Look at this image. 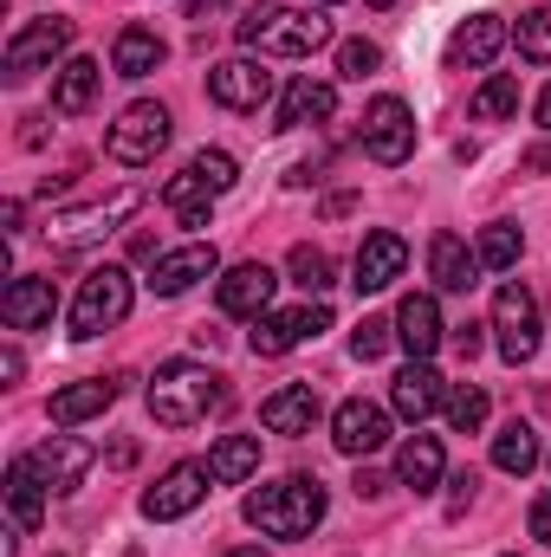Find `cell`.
<instances>
[{
    "label": "cell",
    "instance_id": "52a82bcc",
    "mask_svg": "<svg viewBox=\"0 0 551 557\" xmlns=\"http://www.w3.org/2000/svg\"><path fill=\"white\" fill-rule=\"evenodd\" d=\"M162 143H169V111H162L156 98H137V104H124V117L111 124L105 156H111V162H124V169H143V162H156V156H162Z\"/></svg>",
    "mask_w": 551,
    "mask_h": 557
},
{
    "label": "cell",
    "instance_id": "44dd1931",
    "mask_svg": "<svg viewBox=\"0 0 551 557\" xmlns=\"http://www.w3.org/2000/svg\"><path fill=\"white\" fill-rule=\"evenodd\" d=\"M441 403H448V383H441L428 363H415L409 357V363L396 370V383H390V409H396L403 421H428Z\"/></svg>",
    "mask_w": 551,
    "mask_h": 557
},
{
    "label": "cell",
    "instance_id": "ac0fdd59",
    "mask_svg": "<svg viewBox=\"0 0 551 557\" xmlns=\"http://www.w3.org/2000/svg\"><path fill=\"white\" fill-rule=\"evenodd\" d=\"M441 337H448V324H441L434 292H409V298L396 305V344L409 350L415 363H428V357L441 350Z\"/></svg>",
    "mask_w": 551,
    "mask_h": 557
},
{
    "label": "cell",
    "instance_id": "7dc6e473",
    "mask_svg": "<svg viewBox=\"0 0 551 557\" xmlns=\"http://www.w3.org/2000/svg\"><path fill=\"white\" fill-rule=\"evenodd\" d=\"M351 208H357V195H325V214H331V221H338V214H351Z\"/></svg>",
    "mask_w": 551,
    "mask_h": 557
},
{
    "label": "cell",
    "instance_id": "1f68e13d",
    "mask_svg": "<svg viewBox=\"0 0 551 557\" xmlns=\"http://www.w3.org/2000/svg\"><path fill=\"white\" fill-rule=\"evenodd\" d=\"M519 111V78L513 72H493L480 91H474V124H506Z\"/></svg>",
    "mask_w": 551,
    "mask_h": 557
},
{
    "label": "cell",
    "instance_id": "3957f363",
    "mask_svg": "<svg viewBox=\"0 0 551 557\" xmlns=\"http://www.w3.org/2000/svg\"><path fill=\"white\" fill-rule=\"evenodd\" d=\"M241 512L260 539H311L318 519H325V486L311 473H292V480H273V486H254Z\"/></svg>",
    "mask_w": 551,
    "mask_h": 557
},
{
    "label": "cell",
    "instance_id": "7c38bea8",
    "mask_svg": "<svg viewBox=\"0 0 551 557\" xmlns=\"http://www.w3.org/2000/svg\"><path fill=\"white\" fill-rule=\"evenodd\" d=\"M208 467H195V460H175L149 493H143V519H156V525H169V519H188L201 499H208Z\"/></svg>",
    "mask_w": 551,
    "mask_h": 557
},
{
    "label": "cell",
    "instance_id": "9a60e30c",
    "mask_svg": "<svg viewBox=\"0 0 551 557\" xmlns=\"http://www.w3.org/2000/svg\"><path fill=\"white\" fill-rule=\"evenodd\" d=\"M215 273H221L215 240H195V247H175V253H162V260H156L149 292H156V298H182V292H195L201 278H215Z\"/></svg>",
    "mask_w": 551,
    "mask_h": 557
},
{
    "label": "cell",
    "instance_id": "8fae6325",
    "mask_svg": "<svg viewBox=\"0 0 551 557\" xmlns=\"http://www.w3.org/2000/svg\"><path fill=\"white\" fill-rule=\"evenodd\" d=\"M26 460H33V473L46 480V493H78L85 473L98 467V447L78 441V434H52V441H39Z\"/></svg>",
    "mask_w": 551,
    "mask_h": 557
},
{
    "label": "cell",
    "instance_id": "4fadbf2b",
    "mask_svg": "<svg viewBox=\"0 0 551 557\" xmlns=\"http://www.w3.org/2000/svg\"><path fill=\"white\" fill-rule=\"evenodd\" d=\"M318 331H331V311L325 305H292V311H267V318H254V357H285V350H298L305 337H318Z\"/></svg>",
    "mask_w": 551,
    "mask_h": 557
},
{
    "label": "cell",
    "instance_id": "d6986e66",
    "mask_svg": "<svg viewBox=\"0 0 551 557\" xmlns=\"http://www.w3.org/2000/svg\"><path fill=\"white\" fill-rule=\"evenodd\" d=\"M52 311H59V292H52V278L20 273L7 292H0V318H7L13 331H46V324H52Z\"/></svg>",
    "mask_w": 551,
    "mask_h": 557
},
{
    "label": "cell",
    "instance_id": "f6af8a7d",
    "mask_svg": "<svg viewBox=\"0 0 551 557\" xmlns=\"http://www.w3.org/2000/svg\"><path fill=\"white\" fill-rule=\"evenodd\" d=\"M383 486H390V480H383V473H370V467H357V493H364V499H377V493H383Z\"/></svg>",
    "mask_w": 551,
    "mask_h": 557
},
{
    "label": "cell",
    "instance_id": "f1b7e54d",
    "mask_svg": "<svg viewBox=\"0 0 551 557\" xmlns=\"http://www.w3.org/2000/svg\"><path fill=\"white\" fill-rule=\"evenodd\" d=\"M7 512H13V525H20V532H33V525L46 519V480L33 473V460H26V454L7 467Z\"/></svg>",
    "mask_w": 551,
    "mask_h": 557
},
{
    "label": "cell",
    "instance_id": "83f0119b",
    "mask_svg": "<svg viewBox=\"0 0 551 557\" xmlns=\"http://www.w3.org/2000/svg\"><path fill=\"white\" fill-rule=\"evenodd\" d=\"M208 473H215V486L254 480V473H260V434H221V441L208 447Z\"/></svg>",
    "mask_w": 551,
    "mask_h": 557
},
{
    "label": "cell",
    "instance_id": "4316f807",
    "mask_svg": "<svg viewBox=\"0 0 551 557\" xmlns=\"http://www.w3.org/2000/svg\"><path fill=\"white\" fill-rule=\"evenodd\" d=\"M441 473H448V454H441V441H434V434H409V441L396 447V480H403V486L434 493V486H441Z\"/></svg>",
    "mask_w": 551,
    "mask_h": 557
},
{
    "label": "cell",
    "instance_id": "6da1fadb",
    "mask_svg": "<svg viewBox=\"0 0 551 557\" xmlns=\"http://www.w3.org/2000/svg\"><path fill=\"white\" fill-rule=\"evenodd\" d=\"M234 33H241V46L260 52V59H311V52L331 46V20H325L318 7H285V0L247 7V20H241Z\"/></svg>",
    "mask_w": 551,
    "mask_h": 557
},
{
    "label": "cell",
    "instance_id": "2e32d148",
    "mask_svg": "<svg viewBox=\"0 0 551 557\" xmlns=\"http://www.w3.org/2000/svg\"><path fill=\"white\" fill-rule=\"evenodd\" d=\"M409 267V240L403 234H364L357 260H351V285L357 292H390Z\"/></svg>",
    "mask_w": 551,
    "mask_h": 557
},
{
    "label": "cell",
    "instance_id": "e0dca14e",
    "mask_svg": "<svg viewBox=\"0 0 551 557\" xmlns=\"http://www.w3.org/2000/svg\"><path fill=\"white\" fill-rule=\"evenodd\" d=\"M331 441H338V454L364 460V454H377V447L390 441V416H383L377 403L351 396V403H338V416H331Z\"/></svg>",
    "mask_w": 551,
    "mask_h": 557
},
{
    "label": "cell",
    "instance_id": "ba28073f",
    "mask_svg": "<svg viewBox=\"0 0 551 557\" xmlns=\"http://www.w3.org/2000/svg\"><path fill=\"white\" fill-rule=\"evenodd\" d=\"M493 331H500V357L506 363H532L539 357V298L519 285V278H506L500 292H493Z\"/></svg>",
    "mask_w": 551,
    "mask_h": 557
},
{
    "label": "cell",
    "instance_id": "d6a6232c",
    "mask_svg": "<svg viewBox=\"0 0 551 557\" xmlns=\"http://www.w3.org/2000/svg\"><path fill=\"white\" fill-rule=\"evenodd\" d=\"M441 409H448V428H454V434H480V428H487V389H480V383H454Z\"/></svg>",
    "mask_w": 551,
    "mask_h": 557
},
{
    "label": "cell",
    "instance_id": "f907efd6",
    "mask_svg": "<svg viewBox=\"0 0 551 557\" xmlns=\"http://www.w3.org/2000/svg\"><path fill=\"white\" fill-rule=\"evenodd\" d=\"M539 124L551 131V85H546V98H539Z\"/></svg>",
    "mask_w": 551,
    "mask_h": 557
},
{
    "label": "cell",
    "instance_id": "60d3db41",
    "mask_svg": "<svg viewBox=\"0 0 551 557\" xmlns=\"http://www.w3.org/2000/svg\"><path fill=\"white\" fill-rule=\"evenodd\" d=\"M526 525H532V539H539V545H551V493H539V499H532Z\"/></svg>",
    "mask_w": 551,
    "mask_h": 557
},
{
    "label": "cell",
    "instance_id": "681fc988",
    "mask_svg": "<svg viewBox=\"0 0 551 557\" xmlns=\"http://www.w3.org/2000/svg\"><path fill=\"white\" fill-rule=\"evenodd\" d=\"M215 7H228V0H188V20H208Z\"/></svg>",
    "mask_w": 551,
    "mask_h": 557
},
{
    "label": "cell",
    "instance_id": "db71d44e",
    "mask_svg": "<svg viewBox=\"0 0 551 557\" xmlns=\"http://www.w3.org/2000/svg\"><path fill=\"white\" fill-rule=\"evenodd\" d=\"M124 557H143V552H124Z\"/></svg>",
    "mask_w": 551,
    "mask_h": 557
},
{
    "label": "cell",
    "instance_id": "11a10c76",
    "mask_svg": "<svg viewBox=\"0 0 551 557\" xmlns=\"http://www.w3.org/2000/svg\"><path fill=\"white\" fill-rule=\"evenodd\" d=\"M325 7H338V0H325Z\"/></svg>",
    "mask_w": 551,
    "mask_h": 557
},
{
    "label": "cell",
    "instance_id": "e575fe53",
    "mask_svg": "<svg viewBox=\"0 0 551 557\" xmlns=\"http://www.w3.org/2000/svg\"><path fill=\"white\" fill-rule=\"evenodd\" d=\"M188 169H195V175H201L215 195H228V188L241 182V162H234L228 149H195V156H188Z\"/></svg>",
    "mask_w": 551,
    "mask_h": 557
},
{
    "label": "cell",
    "instance_id": "8d00e7d4",
    "mask_svg": "<svg viewBox=\"0 0 551 557\" xmlns=\"http://www.w3.org/2000/svg\"><path fill=\"white\" fill-rule=\"evenodd\" d=\"M513 39H519V59L526 65H551V13H526Z\"/></svg>",
    "mask_w": 551,
    "mask_h": 557
},
{
    "label": "cell",
    "instance_id": "74e56055",
    "mask_svg": "<svg viewBox=\"0 0 551 557\" xmlns=\"http://www.w3.org/2000/svg\"><path fill=\"white\" fill-rule=\"evenodd\" d=\"M285 267H292V278H298L305 292H325V285H331V253H325V247H292Z\"/></svg>",
    "mask_w": 551,
    "mask_h": 557
},
{
    "label": "cell",
    "instance_id": "d4e9b609",
    "mask_svg": "<svg viewBox=\"0 0 551 557\" xmlns=\"http://www.w3.org/2000/svg\"><path fill=\"white\" fill-rule=\"evenodd\" d=\"M428 278H434L441 292H467V285L480 278V253H474L461 234H434V240H428Z\"/></svg>",
    "mask_w": 551,
    "mask_h": 557
},
{
    "label": "cell",
    "instance_id": "277c9868",
    "mask_svg": "<svg viewBox=\"0 0 551 557\" xmlns=\"http://www.w3.org/2000/svg\"><path fill=\"white\" fill-rule=\"evenodd\" d=\"M143 208V188H111L105 201H85V208H65V214H52L46 221V240L59 247V253H85V247H98V240H111L131 214Z\"/></svg>",
    "mask_w": 551,
    "mask_h": 557
},
{
    "label": "cell",
    "instance_id": "7402d4cb",
    "mask_svg": "<svg viewBox=\"0 0 551 557\" xmlns=\"http://www.w3.org/2000/svg\"><path fill=\"white\" fill-rule=\"evenodd\" d=\"M500 52H506V20H500V13H474V20H461L454 39H448V59H454V65H474V72L493 65Z\"/></svg>",
    "mask_w": 551,
    "mask_h": 557
},
{
    "label": "cell",
    "instance_id": "836d02e7",
    "mask_svg": "<svg viewBox=\"0 0 551 557\" xmlns=\"http://www.w3.org/2000/svg\"><path fill=\"white\" fill-rule=\"evenodd\" d=\"M474 253H480V267H487V273L519 267V227H513V221H493V227L480 234V247H474Z\"/></svg>",
    "mask_w": 551,
    "mask_h": 557
},
{
    "label": "cell",
    "instance_id": "5b68a950",
    "mask_svg": "<svg viewBox=\"0 0 551 557\" xmlns=\"http://www.w3.org/2000/svg\"><path fill=\"white\" fill-rule=\"evenodd\" d=\"M131 298H137V285H131L124 267H98V273H85L78 298H72V337L91 344V337L118 331V324L131 318Z\"/></svg>",
    "mask_w": 551,
    "mask_h": 557
},
{
    "label": "cell",
    "instance_id": "7a4b0ae2",
    "mask_svg": "<svg viewBox=\"0 0 551 557\" xmlns=\"http://www.w3.org/2000/svg\"><path fill=\"white\" fill-rule=\"evenodd\" d=\"M221 403H228V383L208 363L175 357V363H156V376H149V416L162 428H195V421L215 416Z\"/></svg>",
    "mask_w": 551,
    "mask_h": 557
},
{
    "label": "cell",
    "instance_id": "30bf717a",
    "mask_svg": "<svg viewBox=\"0 0 551 557\" xmlns=\"http://www.w3.org/2000/svg\"><path fill=\"white\" fill-rule=\"evenodd\" d=\"M208 98L221 111H260V104H273V72L260 59H221V65H208Z\"/></svg>",
    "mask_w": 551,
    "mask_h": 557
},
{
    "label": "cell",
    "instance_id": "4dcf8cb0",
    "mask_svg": "<svg viewBox=\"0 0 551 557\" xmlns=\"http://www.w3.org/2000/svg\"><path fill=\"white\" fill-rule=\"evenodd\" d=\"M493 467H500V473H519V480H526V473L539 467V434H532L526 421H506V428L493 434Z\"/></svg>",
    "mask_w": 551,
    "mask_h": 557
},
{
    "label": "cell",
    "instance_id": "b9f144b4",
    "mask_svg": "<svg viewBox=\"0 0 551 557\" xmlns=\"http://www.w3.org/2000/svg\"><path fill=\"white\" fill-rule=\"evenodd\" d=\"M467 499H474V473H454L448 480V512H467Z\"/></svg>",
    "mask_w": 551,
    "mask_h": 557
},
{
    "label": "cell",
    "instance_id": "bcb514c9",
    "mask_svg": "<svg viewBox=\"0 0 551 557\" xmlns=\"http://www.w3.org/2000/svg\"><path fill=\"white\" fill-rule=\"evenodd\" d=\"M526 169H532V175H551V143H539V149L526 156Z\"/></svg>",
    "mask_w": 551,
    "mask_h": 557
},
{
    "label": "cell",
    "instance_id": "d590c367",
    "mask_svg": "<svg viewBox=\"0 0 551 557\" xmlns=\"http://www.w3.org/2000/svg\"><path fill=\"white\" fill-rule=\"evenodd\" d=\"M162 201L175 208V214H188V208H215V188L195 175V169H182V175H169V188H162Z\"/></svg>",
    "mask_w": 551,
    "mask_h": 557
},
{
    "label": "cell",
    "instance_id": "ab89813d",
    "mask_svg": "<svg viewBox=\"0 0 551 557\" xmlns=\"http://www.w3.org/2000/svg\"><path fill=\"white\" fill-rule=\"evenodd\" d=\"M377 65H383V52H377L370 39H344V46H338V78H370Z\"/></svg>",
    "mask_w": 551,
    "mask_h": 557
},
{
    "label": "cell",
    "instance_id": "cb8c5ba5",
    "mask_svg": "<svg viewBox=\"0 0 551 557\" xmlns=\"http://www.w3.org/2000/svg\"><path fill=\"white\" fill-rule=\"evenodd\" d=\"M111 403H118V383H111V376H85V383L59 389V396L46 403V416H52V428H78V421L105 416Z\"/></svg>",
    "mask_w": 551,
    "mask_h": 557
},
{
    "label": "cell",
    "instance_id": "f546056e",
    "mask_svg": "<svg viewBox=\"0 0 551 557\" xmlns=\"http://www.w3.org/2000/svg\"><path fill=\"white\" fill-rule=\"evenodd\" d=\"M162 59H169V46H162L149 26H124L118 46H111V72H118V78H149Z\"/></svg>",
    "mask_w": 551,
    "mask_h": 557
},
{
    "label": "cell",
    "instance_id": "8992f818",
    "mask_svg": "<svg viewBox=\"0 0 551 557\" xmlns=\"http://www.w3.org/2000/svg\"><path fill=\"white\" fill-rule=\"evenodd\" d=\"M72 20L65 13H46V20H26L13 39H7V59H0V72H7V85H26L33 72H52V59H65V46H72Z\"/></svg>",
    "mask_w": 551,
    "mask_h": 557
},
{
    "label": "cell",
    "instance_id": "816d5d0a",
    "mask_svg": "<svg viewBox=\"0 0 551 557\" xmlns=\"http://www.w3.org/2000/svg\"><path fill=\"white\" fill-rule=\"evenodd\" d=\"M228 557H267V552L260 545H241V552H228Z\"/></svg>",
    "mask_w": 551,
    "mask_h": 557
},
{
    "label": "cell",
    "instance_id": "5bb4252c",
    "mask_svg": "<svg viewBox=\"0 0 551 557\" xmlns=\"http://www.w3.org/2000/svg\"><path fill=\"white\" fill-rule=\"evenodd\" d=\"M273 292H279V273L267 260H241V267H228L221 285H215V298H221L228 318H267L273 311Z\"/></svg>",
    "mask_w": 551,
    "mask_h": 557
},
{
    "label": "cell",
    "instance_id": "9c48e42d",
    "mask_svg": "<svg viewBox=\"0 0 551 557\" xmlns=\"http://www.w3.org/2000/svg\"><path fill=\"white\" fill-rule=\"evenodd\" d=\"M364 156L383 162V169H396V162L415 156V111L403 98H377L364 111Z\"/></svg>",
    "mask_w": 551,
    "mask_h": 557
},
{
    "label": "cell",
    "instance_id": "7bdbcfd3",
    "mask_svg": "<svg viewBox=\"0 0 551 557\" xmlns=\"http://www.w3.org/2000/svg\"><path fill=\"white\" fill-rule=\"evenodd\" d=\"M0 376H7V383H20V376H26V357H20V350H13V344H7V350H0Z\"/></svg>",
    "mask_w": 551,
    "mask_h": 557
},
{
    "label": "cell",
    "instance_id": "603a6c76",
    "mask_svg": "<svg viewBox=\"0 0 551 557\" xmlns=\"http://www.w3.org/2000/svg\"><path fill=\"white\" fill-rule=\"evenodd\" d=\"M98 85H105V65H98V59H85V52H72V59L52 72V111H59V117H78V111H91Z\"/></svg>",
    "mask_w": 551,
    "mask_h": 557
},
{
    "label": "cell",
    "instance_id": "f35d334b",
    "mask_svg": "<svg viewBox=\"0 0 551 557\" xmlns=\"http://www.w3.org/2000/svg\"><path fill=\"white\" fill-rule=\"evenodd\" d=\"M390 337H396V318H364V324L351 331V350H357L364 363H377V357L390 350Z\"/></svg>",
    "mask_w": 551,
    "mask_h": 557
},
{
    "label": "cell",
    "instance_id": "ffe728a7",
    "mask_svg": "<svg viewBox=\"0 0 551 557\" xmlns=\"http://www.w3.org/2000/svg\"><path fill=\"white\" fill-rule=\"evenodd\" d=\"M331 111H338V85L331 78H292L285 85V98H279V131H305V124H331Z\"/></svg>",
    "mask_w": 551,
    "mask_h": 557
},
{
    "label": "cell",
    "instance_id": "484cf974",
    "mask_svg": "<svg viewBox=\"0 0 551 557\" xmlns=\"http://www.w3.org/2000/svg\"><path fill=\"white\" fill-rule=\"evenodd\" d=\"M260 421H267V434H311V421H318V389H311V383L273 389V396L260 403Z\"/></svg>",
    "mask_w": 551,
    "mask_h": 557
},
{
    "label": "cell",
    "instance_id": "ee69618b",
    "mask_svg": "<svg viewBox=\"0 0 551 557\" xmlns=\"http://www.w3.org/2000/svg\"><path fill=\"white\" fill-rule=\"evenodd\" d=\"M454 350L474 357V350H480V324H461V331H454Z\"/></svg>",
    "mask_w": 551,
    "mask_h": 557
},
{
    "label": "cell",
    "instance_id": "f5cc1de1",
    "mask_svg": "<svg viewBox=\"0 0 551 557\" xmlns=\"http://www.w3.org/2000/svg\"><path fill=\"white\" fill-rule=\"evenodd\" d=\"M370 7H396V0H370Z\"/></svg>",
    "mask_w": 551,
    "mask_h": 557
},
{
    "label": "cell",
    "instance_id": "c3c4849f",
    "mask_svg": "<svg viewBox=\"0 0 551 557\" xmlns=\"http://www.w3.org/2000/svg\"><path fill=\"white\" fill-rule=\"evenodd\" d=\"M20 143H33V149H39V143H46V117H26V131H20Z\"/></svg>",
    "mask_w": 551,
    "mask_h": 557
}]
</instances>
